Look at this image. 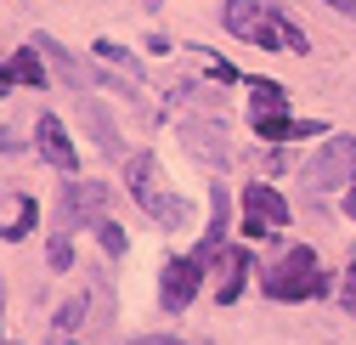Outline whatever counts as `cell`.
<instances>
[{
    "mask_svg": "<svg viewBox=\"0 0 356 345\" xmlns=\"http://www.w3.org/2000/svg\"><path fill=\"white\" fill-rule=\"evenodd\" d=\"M220 23H227L238 40L260 46V51H311L305 46V29L277 6V0H227Z\"/></svg>",
    "mask_w": 356,
    "mask_h": 345,
    "instance_id": "6da1fadb",
    "label": "cell"
},
{
    "mask_svg": "<svg viewBox=\"0 0 356 345\" xmlns=\"http://www.w3.org/2000/svg\"><path fill=\"white\" fill-rule=\"evenodd\" d=\"M260 283H266V294H272V300H305V294H323V289H328V278L317 272V255H311L305 243L283 249L277 266H266Z\"/></svg>",
    "mask_w": 356,
    "mask_h": 345,
    "instance_id": "7a4b0ae2",
    "label": "cell"
},
{
    "mask_svg": "<svg viewBox=\"0 0 356 345\" xmlns=\"http://www.w3.org/2000/svg\"><path fill=\"white\" fill-rule=\"evenodd\" d=\"M102 221H108V182H63L57 227L74 238L79 227H102Z\"/></svg>",
    "mask_w": 356,
    "mask_h": 345,
    "instance_id": "3957f363",
    "label": "cell"
},
{
    "mask_svg": "<svg viewBox=\"0 0 356 345\" xmlns=\"http://www.w3.org/2000/svg\"><path fill=\"white\" fill-rule=\"evenodd\" d=\"M356 182V136H334L317 159L305 164V187L311 193H339Z\"/></svg>",
    "mask_w": 356,
    "mask_h": 345,
    "instance_id": "277c9868",
    "label": "cell"
},
{
    "mask_svg": "<svg viewBox=\"0 0 356 345\" xmlns=\"http://www.w3.org/2000/svg\"><path fill=\"white\" fill-rule=\"evenodd\" d=\"M277 227H289L283 193L266 187V182H249V187H243V232H249V238H272Z\"/></svg>",
    "mask_w": 356,
    "mask_h": 345,
    "instance_id": "5b68a950",
    "label": "cell"
},
{
    "mask_svg": "<svg viewBox=\"0 0 356 345\" xmlns=\"http://www.w3.org/2000/svg\"><path fill=\"white\" fill-rule=\"evenodd\" d=\"M198 283H204L198 255H175V261H164V272H159V306L164 312H187L193 294H198Z\"/></svg>",
    "mask_w": 356,
    "mask_h": 345,
    "instance_id": "8992f818",
    "label": "cell"
},
{
    "mask_svg": "<svg viewBox=\"0 0 356 345\" xmlns=\"http://www.w3.org/2000/svg\"><path fill=\"white\" fill-rule=\"evenodd\" d=\"M34 131H40V153H46L57 170H74V164H79V153H74V142H68V125H63L57 113H40Z\"/></svg>",
    "mask_w": 356,
    "mask_h": 345,
    "instance_id": "52a82bcc",
    "label": "cell"
},
{
    "mask_svg": "<svg viewBox=\"0 0 356 345\" xmlns=\"http://www.w3.org/2000/svg\"><path fill=\"white\" fill-rule=\"evenodd\" d=\"M136 204L159 221V232H175V227H187V221H193V204H187V198H175V193H142Z\"/></svg>",
    "mask_w": 356,
    "mask_h": 345,
    "instance_id": "ba28073f",
    "label": "cell"
},
{
    "mask_svg": "<svg viewBox=\"0 0 356 345\" xmlns=\"http://www.w3.org/2000/svg\"><path fill=\"white\" fill-rule=\"evenodd\" d=\"M254 136L266 142H294V136H323L317 119H289V113H260L254 119Z\"/></svg>",
    "mask_w": 356,
    "mask_h": 345,
    "instance_id": "9c48e42d",
    "label": "cell"
},
{
    "mask_svg": "<svg viewBox=\"0 0 356 345\" xmlns=\"http://www.w3.org/2000/svg\"><path fill=\"white\" fill-rule=\"evenodd\" d=\"M220 232H227V187H209V232H204V243L193 249L198 266L220 261Z\"/></svg>",
    "mask_w": 356,
    "mask_h": 345,
    "instance_id": "30bf717a",
    "label": "cell"
},
{
    "mask_svg": "<svg viewBox=\"0 0 356 345\" xmlns=\"http://www.w3.org/2000/svg\"><path fill=\"white\" fill-rule=\"evenodd\" d=\"M181 142H187V153H193V159L227 164V142H220V131H215V125H204V119H193V125H187V131H181Z\"/></svg>",
    "mask_w": 356,
    "mask_h": 345,
    "instance_id": "8fae6325",
    "label": "cell"
},
{
    "mask_svg": "<svg viewBox=\"0 0 356 345\" xmlns=\"http://www.w3.org/2000/svg\"><path fill=\"white\" fill-rule=\"evenodd\" d=\"M34 51H46V57L57 63V74H63V79H74L79 91H91V74H85V68H79V63L68 57V46H57L51 34H34Z\"/></svg>",
    "mask_w": 356,
    "mask_h": 345,
    "instance_id": "7c38bea8",
    "label": "cell"
},
{
    "mask_svg": "<svg viewBox=\"0 0 356 345\" xmlns=\"http://www.w3.org/2000/svg\"><path fill=\"white\" fill-rule=\"evenodd\" d=\"M249 108H254V119H260V113H283L289 97H283L277 79H249Z\"/></svg>",
    "mask_w": 356,
    "mask_h": 345,
    "instance_id": "4fadbf2b",
    "label": "cell"
},
{
    "mask_svg": "<svg viewBox=\"0 0 356 345\" xmlns=\"http://www.w3.org/2000/svg\"><path fill=\"white\" fill-rule=\"evenodd\" d=\"M227 266H232V272H227V283H220V300H227V306H232V300L243 294V272H260V266H254V255H249V249L227 255Z\"/></svg>",
    "mask_w": 356,
    "mask_h": 345,
    "instance_id": "5bb4252c",
    "label": "cell"
},
{
    "mask_svg": "<svg viewBox=\"0 0 356 345\" xmlns=\"http://www.w3.org/2000/svg\"><path fill=\"white\" fill-rule=\"evenodd\" d=\"M12 79H17V85H46V68H40V57H34L29 46L12 57Z\"/></svg>",
    "mask_w": 356,
    "mask_h": 345,
    "instance_id": "9a60e30c",
    "label": "cell"
},
{
    "mask_svg": "<svg viewBox=\"0 0 356 345\" xmlns=\"http://www.w3.org/2000/svg\"><path fill=\"white\" fill-rule=\"evenodd\" d=\"M34 221H40V209H34V198H23V209L12 215V227H0V238L17 243V238H29V232H34Z\"/></svg>",
    "mask_w": 356,
    "mask_h": 345,
    "instance_id": "2e32d148",
    "label": "cell"
},
{
    "mask_svg": "<svg viewBox=\"0 0 356 345\" xmlns=\"http://www.w3.org/2000/svg\"><path fill=\"white\" fill-rule=\"evenodd\" d=\"M85 119H91L97 125V142H102V153H119V131H113V125H108V113L91 102V108H85Z\"/></svg>",
    "mask_w": 356,
    "mask_h": 345,
    "instance_id": "e0dca14e",
    "label": "cell"
},
{
    "mask_svg": "<svg viewBox=\"0 0 356 345\" xmlns=\"http://www.w3.org/2000/svg\"><path fill=\"white\" fill-rule=\"evenodd\" d=\"M97 57L113 63V68H124V74H136V57H130L124 46H113V40H97Z\"/></svg>",
    "mask_w": 356,
    "mask_h": 345,
    "instance_id": "ac0fdd59",
    "label": "cell"
},
{
    "mask_svg": "<svg viewBox=\"0 0 356 345\" xmlns=\"http://www.w3.org/2000/svg\"><path fill=\"white\" fill-rule=\"evenodd\" d=\"M46 255H51V266H57V272H68V266H74V238H68V232H57Z\"/></svg>",
    "mask_w": 356,
    "mask_h": 345,
    "instance_id": "d6986e66",
    "label": "cell"
},
{
    "mask_svg": "<svg viewBox=\"0 0 356 345\" xmlns=\"http://www.w3.org/2000/svg\"><path fill=\"white\" fill-rule=\"evenodd\" d=\"M79 317H85V300H63V306H57V334H68V328H79Z\"/></svg>",
    "mask_w": 356,
    "mask_h": 345,
    "instance_id": "ffe728a7",
    "label": "cell"
},
{
    "mask_svg": "<svg viewBox=\"0 0 356 345\" xmlns=\"http://www.w3.org/2000/svg\"><path fill=\"white\" fill-rule=\"evenodd\" d=\"M97 238H102V249H108V255H124V232H119V221H102V227H97Z\"/></svg>",
    "mask_w": 356,
    "mask_h": 345,
    "instance_id": "44dd1931",
    "label": "cell"
},
{
    "mask_svg": "<svg viewBox=\"0 0 356 345\" xmlns=\"http://www.w3.org/2000/svg\"><path fill=\"white\" fill-rule=\"evenodd\" d=\"M339 306H345V312L356 317V261L345 266V283H339Z\"/></svg>",
    "mask_w": 356,
    "mask_h": 345,
    "instance_id": "7402d4cb",
    "label": "cell"
},
{
    "mask_svg": "<svg viewBox=\"0 0 356 345\" xmlns=\"http://www.w3.org/2000/svg\"><path fill=\"white\" fill-rule=\"evenodd\" d=\"M130 345H181L175 334H142V339H130Z\"/></svg>",
    "mask_w": 356,
    "mask_h": 345,
    "instance_id": "603a6c76",
    "label": "cell"
},
{
    "mask_svg": "<svg viewBox=\"0 0 356 345\" xmlns=\"http://www.w3.org/2000/svg\"><path fill=\"white\" fill-rule=\"evenodd\" d=\"M323 6H334V12H345V17H356V0H323Z\"/></svg>",
    "mask_w": 356,
    "mask_h": 345,
    "instance_id": "cb8c5ba5",
    "label": "cell"
},
{
    "mask_svg": "<svg viewBox=\"0 0 356 345\" xmlns=\"http://www.w3.org/2000/svg\"><path fill=\"white\" fill-rule=\"evenodd\" d=\"M12 85H17V79H12V68H0V97H12Z\"/></svg>",
    "mask_w": 356,
    "mask_h": 345,
    "instance_id": "d4e9b609",
    "label": "cell"
},
{
    "mask_svg": "<svg viewBox=\"0 0 356 345\" xmlns=\"http://www.w3.org/2000/svg\"><path fill=\"white\" fill-rule=\"evenodd\" d=\"M0 312H6V289H0ZM0 345H6V339H0Z\"/></svg>",
    "mask_w": 356,
    "mask_h": 345,
    "instance_id": "484cf974",
    "label": "cell"
},
{
    "mask_svg": "<svg viewBox=\"0 0 356 345\" xmlns=\"http://www.w3.org/2000/svg\"><path fill=\"white\" fill-rule=\"evenodd\" d=\"M147 6H164V0H147Z\"/></svg>",
    "mask_w": 356,
    "mask_h": 345,
    "instance_id": "4316f807",
    "label": "cell"
}]
</instances>
